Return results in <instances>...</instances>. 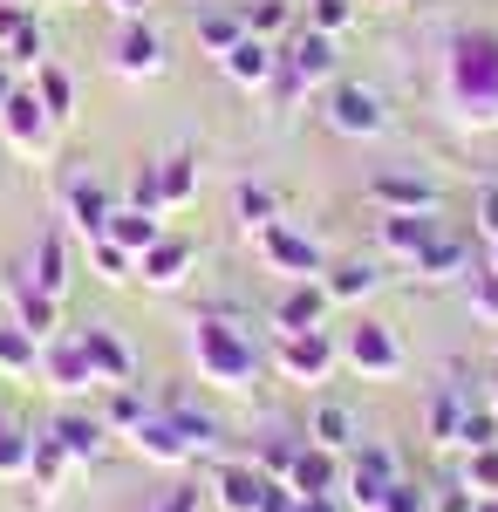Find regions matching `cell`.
<instances>
[{"instance_id":"obj_1","label":"cell","mask_w":498,"mask_h":512,"mask_svg":"<svg viewBox=\"0 0 498 512\" xmlns=\"http://www.w3.org/2000/svg\"><path fill=\"white\" fill-rule=\"evenodd\" d=\"M192 362H198V376L219 383V390H253V376H260V349L219 315L192 321Z\"/></svg>"},{"instance_id":"obj_2","label":"cell","mask_w":498,"mask_h":512,"mask_svg":"<svg viewBox=\"0 0 498 512\" xmlns=\"http://www.w3.org/2000/svg\"><path fill=\"white\" fill-rule=\"evenodd\" d=\"M451 96L471 123H498V35L471 28L451 41Z\"/></svg>"},{"instance_id":"obj_3","label":"cell","mask_w":498,"mask_h":512,"mask_svg":"<svg viewBox=\"0 0 498 512\" xmlns=\"http://www.w3.org/2000/svg\"><path fill=\"white\" fill-rule=\"evenodd\" d=\"M55 130H62V123L41 110L35 89H14V96L0 103V137H7V151H14V158L48 164V158H55Z\"/></svg>"},{"instance_id":"obj_4","label":"cell","mask_w":498,"mask_h":512,"mask_svg":"<svg viewBox=\"0 0 498 512\" xmlns=\"http://www.w3.org/2000/svg\"><path fill=\"white\" fill-rule=\"evenodd\" d=\"M396 478H403V472H396V451H389V444H355V451H348V465H342L348 512H376Z\"/></svg>"},{"instance_id":"obj_5","label":"cell","mask_w":498,"mask_h":512,"mask_svg":"<svg viewBox=\"0 0 498 512\" xmlns=\"http://www.w3.org/2000/svg\"><path fill=\"white\" fill-rule=\"evenodd\" d=\"M273 369L287 376V383H328L335 369H342V349L328 342V328H307V335H280V349H273Z\"/></svg>"},{"instance_id":"obj_6","label":"cell","mask_w":498,"mask_h":512,"mask_svg":"<svg viewBox=\"0 0 498 512\" xmlns=\"http://www.w3.org/2000/svg\"><path fill=\"white\" fill-rule=\"evenodd\" d=\"M342 362L355 376H369V383H389V376H403V342H396V328L383 321H355L342 342Z\"/></svg>"},{"instance_id":"obj_7","label":"cell","mask_w":498,"mask_h":512,"mask_svg":"<svg viewBox=\"0 0 498 512\" xmlns=\"http://www.w3.org/2000/svg\"><path fill=\"white\" fill-rule=\"evenodd\" d=\"M260 253H267L273 274H287V280H321V274H328V267H321V246H314L307 233H294L287 219L260 226Z\"/></svg>"},{"instance_id":"obj_8","label":"cell","mask_w":498,"mask_h":512,"mask_svg":"<svg viewBox=\"0 0 498 512\" xmlns=\"http://www.w3.org/2000/svg\"><path fill=\"white\" fill-rule=\"evenodd\" d=\"M328 123L342 130V137H383V96L369 89V82H335L328 89Z\"/></svg>"},{"instance_id":"obj_9","label":"cell","mask_w":498,"mask_h":512,"mask_svg":"<svg viewBox=\"0 0 498 512\" xmlns=\"http://www.w3.org/2000/svg\"><path fill=\"white\" fill-rule=\"evenodd\" d=\"M7 321H21L35 342H55V328H62V301L41 294L28 274H7Z\"/></svg>"},{"instance_id":"obj_10","label":"cell","mask_w":498,"mask_h":512,"mask_svg":"<svg viewBox=\"0 0 498 512\" xmlns=\"http://www.w3.org/2000/svg\"><path fill=\"white\" fill-rule=\"evenodd\" d=\"M280 62L294 69V82H301V89H321V82H335V69H342L335 35H321V28H301V35L280 48Z\"/></svg>"},{"instance_id":"obj_11","label":"cell","mask_w":498,"mask_h":512,"mask_svg":"<svg viewBox=\"0 0 498 512\" xmlns=\"http://www.w3.org/2000/svg\"><path fill=\"white\" fill-rule=\"evenodd\" d=\"M328 287L321 280H287V294L273 301V328L280 335H307V328H328Z\"/></svg>"},{"instance_id":"obj_12","label":"cell","mask_w":498,"mask_h":512,"mask_svg":"<svg viewBox=\"0 0 498 512\" xmlns=\"http://www.w3.org/2000/svg\"><path fill=\"white\" fill-rule=\"evenodd\" d=\"M41 376H48V383H55L62 396L96 390V369H89V355H82L76 335H55V342H41Z\"/></svg>"},{"instance_id":"obj_13","label":"cell","mask_w":498,"mask_h":512,"mask_svg":"<svg viewBox=\"0 0 498 512\" xmlns=\"http://www.w3.org/2000/svg\"><path fill=\"white\" fill-rule=\"evenodd\" d=\"M137 451H144V458H151V465H171V472H178V465H192L198 458V444L185 431H178V424H171V417H164V410H151V417H144V424H137Z\"/></svg>"},{"instance_id":"obj_14","label":"cell","mask_w":498,"mask_h":512,"mask_svg":"<svg viewBox=\"0 0 498 512\" xmlns=\"http://www.w3.org/2000/svg\"><path fill=\"white\" fill-rule=\"evenodd\" d=\"M219 69H226L239 89H267L273 69H280V48H273V41H260V35H239L226 55H219Z\"/></svg>"},{"instance_id":"obj_15","label":"cell","mask_w":498,"mask_h":512,"mask_svg":"<svg viewBox=\"0 0 498 512\" xmlns=\"http://www.w3.org/2000/svg\"><path fill=\"white\" fill-rule=\"evenodd\" d=\"M116 69H123L130 82L164 76V35H157L151 21H123V41H116Z\"/></svg>"},{"instance_id":"obj_16","label":"cell","mask_w":498,"mask_h":512,"mask_svg":"<svg viewBox=\"0 0 498 512\" xmlns=\"http://www.w3.org/2000/svg\"><path fill=\"white\" fill-rule=\"evenodd\" d=\"M376 233H383V253H389V260H417V253L444 233V226H437V212H383V226H376Z\"/></svg>"},{"instance_id":"obj_17","label":"cell","mask_w":498,"mask_h":512,"mask_svg":"<svg viewBox=\"0 0 498 512\" xmlns=\"http://www.w3.org/2000/svg\"><path fill=\"white\" fill-rule=\"evenodd\" d=\"M76 342H82V355H89V369H96V390H116V383H130V349L116 342L110 328H76Z\"/></svg>"},{"instance_id":"obj_18","label":"cell","mask_w":498,"mask_h":512,"mask_svg":"<svg viewBox=\"0 0 498 512\" xmlns=\"http://www.w3.org/2000/svg\"><path fill=\"white\" fill-rule=\"evenodd\" d=\"M48 437L69 451V465H96V458H103V444H110L116 431L103 424V417H76V410H69V417H55V424H48Z\"/></svg>"},{"instance_id":"obj_19","label":"cell","mask_w":498,"mask_h":512,"mask_svg":"<svg viewBox=\"0 0 498 512\" xmlns=\"http://www.w3.org/2000/svg\"><path fill=\"white\" fill-rule=\"evenodd\" d=\"M376 205L383 212H437V185L417 178V171H376Z\"/></svg>"},{"instance_id":"obj_20","label":"cell","mask_w":498,"mask_h":512,"mask_svg":"<svg viewBox=\"0 0 498 512\" xmlns=\"http://www.w3.org/2000/svg\"><path fill=\"white\" fill-rule=\"evenodd\" d=\"M287 485H294L301 499H328V492H342V465H335V451H321V444H301V458H294Z\"/></svg>"},{"instance_id":"obj_21","label":"cell","mask_w":498,"mask_h":512,"mask_svg":"<svg viewBox=\"0 0 498 512\" xmlns=\"http://www.w3.org/2000/svg\"><path fill=\"white\" fill-rule=\"evenodd\" d=\"M96 239H116L123 253H137V260H144L157 239H164V219H157V212H137V205H116V212H110V226H103Z\"/></svg>"},{"instance_id":"obj_22","label":"cell","mask_w":498,"mask_h":512,"mask_svg":"<svg viewBox=\"0 0 498 512\" xmlns=\"http://www.w3.org/2000/svg\"><path fill=\"white\" fill-rule=\"evenodd\" d=\"M151 178H157V205H164V212H178V205H192V198H198V158H192V151L157 158Z\"/></svg>"},{"instance_id":"obj_23","label":"cell","mask_w":498,"mask_h":512,"mask_svg":"<svg viewBox=\"0 0 498 512\" xmlns=\"http://www.w3.org/2000/svg\"><path fill=\"white\" fill-rule=\"evenodd\" d=\"M185 274H192V239H178V233H164L151 253L137 260V280H151V287H178Z\"/></svg>"},{"instance_id":"obj_24","label":"cell","mask_w":498,"mask_h":512,"mask_svg":"<svg viewBox=\"0 0 498 512\" xmlns=\"http://www.w3.org/2000/svg\"><path fill=\"white\" fill-rule=\"evenodd\" d=\"M260 492H267V472H260V465H219V478H212L219 512H253Z\"/></svg>"},{"instance_id":"obj_25","label":"cell","mask_w":498,"mask_h":512,"mask_svg":"<svg viewBox=\"0 0 498 512\" xmlns=\"http://www.w3.org/2000/svg\"><path fill=\"white\" fill-rule=\"evenodd\" d=\"M376 280H383L376 260H342V267H328V274H321V287H328V301H335V308H355V301H369V294H376Z\"/></svg>"},{"instance_id":"obj_26","label":"cell","mask_w":498,"mask_h":512,"mask_svg":"<svg viewBox=\"0 0 498 512\" xmlns=\"http://www.w3.org/2000/svg\"><path fill=\"white\" fill-rule=\"evenodd\" d=\"M0 376H14V383L41 376V342L21 328V321H0Z\"/></svg>"},{"instance_id":"obj_27","label":"cell","mask_w":498,"mask_h":512,"mask_svg":"<svg viewBox=\"0 0 498 512\" xmlns=\"http://www.w3.org/2000/svg\"><path fill=\"white\" fill-rule=\"evenodd\" d=\"M21 274L35 280L41 294H55V301H62V287H69V246H62V239H35V253H28V267H21Z\"/></svg>"},{"instance_id":"obj_28","label":"cell","mask_w":498,"mask_h":512,"mask_svg":"<svg viewBox=\"0 0 498 512\" xmlns=\"http://www.w3.org/2000/svg\"><path fill=\"white\" fill-rule=\"evenodd\" d=\"M110 212H116V205L103 198V185H96V178H76V185H69V219H76L89 239L110 226Z\"/></svg>"},{"instance_id":"obj_29","label":"cell","mask_w":498,"mask_h":512,"mask_svg":"<svg viewBox=\"0 0 498 512\" xmlns=\"http://www.w3.org/2000/svg\"><path fill=\"white\" fill-rule=\"evenodd\" d=\"M164 417H171L178 431L192 437L198 451H219V437H226V431H219V417H205V410H198L192 396H171V403H164Z\"/></svg>"},{"instance_id":"obj_30","label":"cell","mask_w":498,"mask_h":512,"mask_svg":"<svg viewBox=\"0 0 498 512\" xmlns=\"http://www.w3.org/2000/svg\"><path fill=\"white\" fill-rule=\"evenodd\" d=\"M307 444H321V451H355V417H348L342 403H321L314 424H307Z\"/></svg>"},{"instance_id":"obj_31","label":"cell","mask_w":498,"mask_h":512,"mask_svg":"<svg viewBox=\"0 0 498 512\" xmlns=\"http://www.w3.org/2000/svg\"><path fill=\"white\" fill-rule=\"evenodd\" d=\"M35 96H41V110H48L55 123H69V110H76V82H69V69L41 62L35 69Z\"/></svg>"},{"instance_id":"obj_32","label":"cell","mask_w":498,"mask_h":512,"mask_svg":"<svg viewBox=\"0 0 498 512\" xmlns=\"http://www.w3.org/2000/svg\"><path fill=\"white\" fill-rule=\"evenodd\" d=\"M239 35H246V14H239V7H205V14H198V41H205L212 55H226Z\"/></svg>"},{"instance_id":"obj_33","label":"cell","mask_w":498,"mask_h":512,"mask_svg":"<svg viewBox=\"0 0 498 512\" xmlns=\"http://www.w3.org/2000/svg\"><path fill=\"white\" fill-rule=\"evenodd\" d=\"M62 472H69V451H62L55 437L41 431V437H35V451H28V478H35L41 492H62Z\"/></svg>"},{"instance_id":"obj_34","label":"cell","mask_w":498,"mask_h":512,"mask_svg":"<svg viewBox=\"0 0 498 512\" xmlns=\"http://www.w3.org/2000/svg\"><path fill=\"white\" fill-rule=\"evenodd\" d=\"M410 267H417V274H430V280H451V274H464V246L451 233H437L417 260H410Z\"/></svg>"},{"instance_id":"obj_35","label":"cell","mask_w":498,"mask_h":512,"mask_svg":"<svg viewBox=\"0 0 498 512\" xmlns=\"http://www.w3.org/2000/svg\"><path fill=\"white\" fill-rule=\"evenodd\" d=\"M144 417H151V403H144V396L130 390V383H116V390H110V403H103V424L130 437L137 424H144Z\"/></svg>"},{"instance_id":"obj_36","label":"cell","mask_w":498,"mask_h":512,"mask_svg":"<svg viewBox=\"0 0 498 512\" xmlns=\"http://www.w3.org/2000/svg\"><path fill=\"white\" fill-rule=\"evenodd\" d=\"M239 14H246V35H260V41L287 35V21H294V7H287V0H246Z\"/></svg>"},{"instance_id":"obj_37","label":"cell","mask_w":498,"mask_h":512,"mask_svg":"<svg viewBox=\"0 0 498 512\" xmlns=\"http://www.w3.org/2000/svg\"><path fill=\"white\" fill-rule=\"evenodd\" d=\"M458 431H464V403L451 390H437L430 396V444H458Z\"/></svg>"},{"instance_id":"obj_38","label":"cell","mask_w":498,"mask_h":512,"mask_svg":"<svg viewBox=\"0 0 498 512\" xmlns=\"http://www.w3.org/2000/svg\"><path fill=\"white\" fill-rule=\"evenodd\" d=\"M239 219L260 233V226H273V219H280V198H273L267 185H239Z\"/></svg>"},{"instance_id":"obj_39","label":"cell","mask_w":498,"mask_h":512,"mask_svg":"<svg viewBox=\"0 0 498 512\" xmlns=\"http://www.w3.org/2000/svg\"><path fill=\"white\" fill-rule=\"evenodd\" d=\"M89 260H96V274H103V280H130V274H137V253H123L116 239H89Z\"/></svg>"},{"instance_id":"obj_40","label":"cell","mask_w":498,"mask_h":512,"mask_svg":"<svg viewBox=\"0 0 498 512\" xmlns=\"http://www.w3.org/2000/svg\"><path fill=\"white\" fill-rule=\"evenodd\" d=\"M301 444H307V437H267L253 465H260L267 478H287V472H294V458H301Z\"/></svg>"},{"instance_id":"obj_41","label":"cell","mask_w":498,"mask_h":512,"mask_svg":"<svg viewBox=\"0 0 498 512\" xmlns=\"http://www.w3.org/2000/svg\"><path fill=\"white\" fill-rule=\"evenodd\" d=\"M348 21H355V0H307V28H321V35H342Z\"/></svg>"},{"instance_id":"obj_42","label":"cell","mask_w":498,"mask_h":512,"mask_svg":"<svg viewBox=\"0 0 498 512\" xmlns=\"http://www.w3.org/2000/svg\"><path fill=\"white\" fill-rule=\"evenodd\" d=\"M28 451H35L28 431H0V478H28Z\"/></svg>"},{"instance_id":"obj_43","label":"cell","mask_w":498,"mask_h":512,"mask_svg":"<svg viewBox=\"0 0 498 512\" xmlns=\"http://www.w3.org/2000/svg\"><path fill=\"white\" fill-rule=\"evenodd\" d=\"M458 444H464V451H492V444H498V417H492V410H464Z\"/></svg>"},{"instance_id":"obj_44","label":"cell","mask_w":498,"mask_h":512,"mask_svg":"<svg viewBox=\"0 0 498 512\" xmlns=\"http://www.w3.org/2000/svg\"><path fill=\"white\" fill-rule=\"evenodd\" d=\"M464 492H498V444L464 458Z\"/></svg>"},{"instance_id":"obj_45","label":"cell","mask_w":498,"mask_h":512,"mask_svg":"<svg viewBox=\"0 0 498 512\" xmlns=\"http://www.w3.org/2000/svg\"><path fill=\"white\" fill-rule=\"evenodd\" d=\"M471 315L498 328V267H485V274L471 280Z\"/></svg>"},{"instance_id":"obj_46","label":"cell","mask_w":498,"mask_h":512,"mask_svg":"<svg viewBox=\"0 0 498 512\" xmlns=\"http://www.w3.org/2000/svg\"><path fill=\"white\" fill-rule=\"evenodd\" d=\"M301 506H307V499L287 485V478H267V492H260V506H253V512H301Z\"/></svg>"},{"instance_id":"obj_47","label":"cell","mask_w":498,"mask_h":512,"mask_svg":"<svg viewBox=\"0 0 498 512\" xmlns=\"http://www.w3.org/2000/svg\"><path fill=\"white\" fill-rule=\"evenodd\" d=\"M376 512H430V499H423L410 478H396V485L383 492V506H376Z\"/></svg>"},{"instance_id":"obj_48","label":"cell","mask_w":498,"mask_h":512,"mask_svg":"<svg viewBox=\"0 0 498 512\" xmlns=\"http://www.w3.org/2000/svg\"><path fill=\"white\" fill-rule=\"evenodd\" d=\"M157 512H205V492H198V485H171Z\"/></svg>"},{"instance_id":"obj_49","label":"cell","mask_w":498,"mask_h":512,"mask_svg":"<svg viewBox=\"0 0 498 512\" xmlns=\"http://www.w3.org/2000/svg\"><path fill=\"white\" fill-rule=\"evenodd\" d=\"M478 233H485V239H498V185H492L485 198H478Z\"/></svg>"},{"instance_id":"obj_50","label":"cell","mask_w":498,"mask_h":512,"mask_svg":"<svg viewBox=\"0 0 498 512\" xmlns=\"http://www.w3.org/2000/svg\"><path fill=\"white\" fill-rule=\"evenodd\" d=\"M103 7H110V14H123V21H144V7H151V0H103Z\"/></svg>"},{"instance_id":"obj_51","label":"cell","mask_w":498,"mask_h":512,"mask_svg":"<svg viewBox=\"0 0 498 512\" xmlns=\"http://www.w3.org/2000/svg\"><path fill=\"white\" fill-rule=\"evenodd\" d=\"M301 512H348V506H342V492H328V499H307Z\"/></svg>"},{"instance_id":"obj_52","label":"cell","mask_w":498,"mask_h":512,"mask_svg":"<svg viewBox=\"0 0 498 512\" xmlns=\"http://www.w3.org/2000/svg\"><path fill=\"white\" fill-rule=\"evenodd\" d=\"M14 89H21V82H14V62H0V103H7Z\"/></svg>"},{"instance_id":"obj_53","label":"cell","mask_w":498,"mask_h":512,"mask_svg":"<svg viewBox=\"0 0 498 512\" xmlns=\"http://www.w3.org/2000/svg\"><path fill=\"white\" fill-rule=\"evenodd\" d=\"M471 512H498V492H471Z\"/></svg>"},{"instance_id":"obj_54","label":"cell","mask_w":498,"mask_h":512,"mask_svg":"<svg viewBox=\"0 0 498 512\" xmlns=\"http://www.w3.org/2000/svg\"><path fill=\"white\" fill-rule=\"evenodd\" d=\"M485 267H498V239H492V246H485Z\"/></svg>"},{"instance_id":"obj_55","label":"cell","mask_w":498,"mask_h":512,"mask_svg":"<svg viewBox=\"0 0 498 512\" xmlns=\"http://www.w3.org/2000/svg\"><path fill=\"white\" fill-rule=\"evenodd\" d=\"M0 7H35V0H0Z\"/></svg>"},{"instance_id":"obj_56","label":"cell","mask_w":498,"mask_h":512,"mask_svg":"<svg viewBox=\"0 0 498 512\" xmlns=\"http://www.w3.org/2000/svg\"><path fill=\"white\" fill-rule=\"evenodd\" d=\"M492 417H498V390H492Z\"/></svg>"}]
</instances>
